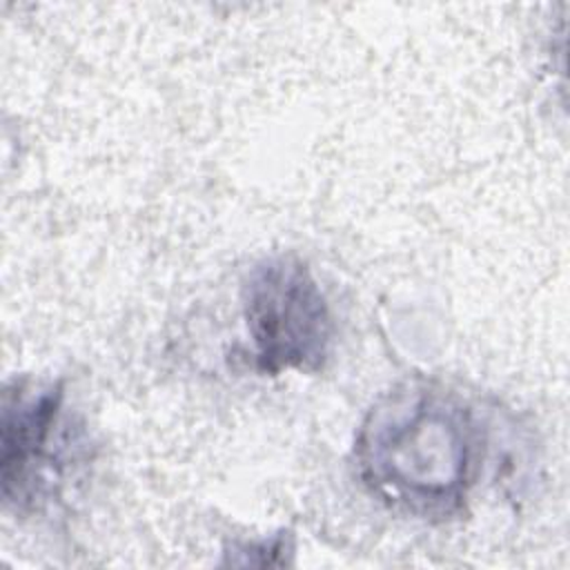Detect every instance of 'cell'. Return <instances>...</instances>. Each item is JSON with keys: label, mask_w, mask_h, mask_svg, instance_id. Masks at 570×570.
I'll return each mask as SVG.
<instances>
[{"label": "cell", "mask_w": 570, "mask_h": 570, "mask_svg": "<svg viewBox=\"0 0 570 570\" xmlns=\"http://www.w3.org/2000/svg\"><path fill=\"white\" fill-rule=\"evenodd\" d=\"M479 430L454 394L403 383L383 394L358 425L354 465L387 505L421 519L463 512L479 465Z\"/></svg>", "instance_id": "obj_1"}, {"label": "cell", "mask_w": 570, "mask_h": 570, "mask_svg": "<svg viewBox=\"0 0 570 570\" xmlns=\"http://www.w3.org/2000/svg\"><path fill=\"white\" fill-rule=\"evenodd\" d=\"M256 372H318L334 345L330 303L307 263L294 254L258 261L240 287Z\"/></svg>", "instance_id": "obj_2"}, {"label": "cell", "mask_w": 570, "mask_h": 570, "mask_svg": "<svg viewBox=\"0 0 570 570\" xmlns=\"http://www.w3.org/2000/svg\"><path fill=\"white\" fill-rule=\"evenodd\" d=\"M67 412L60 381H13L0 407L2 501L18 514H36L60 497L85 443Z\"/></svg>", "instance_id": "obj_3"}]
</instances>
